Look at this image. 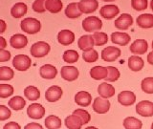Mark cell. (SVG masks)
Wrapping results in <instances>:
<instances>
[{
  "label": "cell",
  "mask_w": 153,
  "mask_h": 129,
  "mask_svg": "<svg viewBox=\"0 0 153 129\" xmlns=\"http://www.w3.org/2000/svg\"><path fill=\"white\" fill-rule=\"evenodd\" d=\"M82 59L84 61L88 62V63H92V62H95L99 59V54L96 50L90 49L82 53Z\"/></svg>",
  "instance_id": "d590c367"
},
{
  "label": "cell",
  "mask_w": 153,
  "mask_h": 129,
  "mask_svg": "<svg viewBox=\"0 0 153 129\" xmlns=\"http://www.w3.org/2000/svg\"><path fill=\"white\" fill-rule=\"evenodd\" d=\"M147 6H148L147 0H131V7L138 12H141L147 9Z\"/></svg>",
  "instance_id": "60d3db41"
},
{
  "label": "cell",
  "mask_w": 153,
  "mask_h": 129,
  "mask_svg": "<svg viewBox=\"0 0 153 129\" xmlns=\"http://www.w3.org/2000/svg\"><path fill=\"white\" fill-rule=\"evenodd\" d=\"M62 94H63V91H62L59 86L53 85L46 90L45 99L49 102H56L60 99V98L62 97Z\"/></svg>",
  "instance_id": "8fae6325"
},
{
  "label": "cell",
  "mask_w": 153,
  "mask_h": 129,
  "mask_svg": "<svg viewBox=\"0 0 153 129\" xmlns=\"http://www.w3.org/2000/svg\"><path fill=\"white\" fill-rule=\"evenodd\" d=\"M20 28L23 32L29 33V35H35V33H37L40 32L41 23L36 18L27 17L21 21Z\"/></svg>",
  "instance_id": "6da1fadb"
},
{
  "label": "cell",
  "mask_w": 153,
  "mask_h": 129,
  "mask_svg": "<svg viewBox=\"0 0 153 129\" xmlns=\"http://www.w3.org/2000/svg\"><path fill=\"white\" fill-rule=\"evenodd\" d=\"M107 71H108V75L106 76V79L104 80L105 81H109V82H114V81H117L120 76H121V73L118 68L114 66H107Z\"/></svg>",
  "instance_id": "e575fe53"
},
{
  "label": "cell",
  "mask_w": 153,
  "mask_h": 129,
  "mask_svg": "<svg viewBox=\"0 0 153 129\" xmlns=\"http://www.w3.org/2000/svg\"><path fill=\"white\" fill-rule=\"evenodd\" d=\"M81 14L82 13H81V12L79 10L78 2H72L67 5V7L65 9V16L68 18L75 19V18L79 17Z\"/></svg>",
  "instance_id": "83f0119b"
},
{
  "label": "cell",
  "mask_w": 153,
  "mask_h": 129,
  "mask_svg": "<svg viewBox=\"0 0 153 129\" xmlns=\"http://www.w3.org/2000/svg\"><path fill=\"white\" fill-rule=\"evenodd\" d=\"M78 46L81 51H87L90 49H93L95 46V41L94 37L91 35H84L79 38L78 41Z\"/></svg>",
  "instance_id": "44dd1931"
},
{
  "label": "cell",
  "mask_w": 153,
  "mask_h": 129,
  "mask_svg": "<svg viewBox=\"0 0 153 129\" xmlns=\"http://www.w3.org/2000/svg\"><path fill=\"white\" fill-rule=\"evenodd\" d=\"M11 59V52L5 49H0V62H6Z\"/></svg>",
  "instance_id": "f6af8a7d"
},
{
  "label": "cell",
  "mask_w": 153,
  "mask_h": 129,
  "mask_svg": "<svg viewBox=\"0 0 153 129\" xmlns=\"http://www.w3.org/2000/svg\"><path fill=\"white\" fill-rule=\"evenodd\" d=\"M45 126L47 129H59L61 127V119L55 115H50L45 119Z\"/></svg>",
  "instance_id": "d6a6232c"
},
{
  "label": "cell",
  "mask_w": 153,
  "mask_h": 129,
  "mask_svg": "<svg viewBox=\"0 0 153 129\" xmlns=\"http://www.w3.org/2000/svg\"><path fill=\"white\" fill-rule=\"evenodd\" d=\"M12 116V112L7 106L5 105H0V122L6 121Z\"/></svg>",
  "instance_id": "ee69618b"
},
{
  "label": "cell",
  "mask_w": 153,
  "mask_h": 129,
  "mask_svg": "<svg viewBox=\"0 0 153 129\" xmlns=\"http://www.w3.org/2000/svg\"><path fill=\"white\" fill-rule=\"evenodd\" d=\"M151 46H152V49H153V41H152V45Z\"/></svg>",
  "instance_id": "9f6ffc18"
},
{
  "label": "cell",
  "mask_w": 153,
  "mask_h": 129,
  "mask_svg": "<svg viewBox=\"0 0 153 129\" xmlns=\"http://www.w3.org/2000/svg\"><path fill=\"white\" fill-rule=\"evenodd\" d=\"M141 88L146 94H153V76L143 79L141 83Z\"/></svg>",
  "instance_id": "f35d334b"
},
{
  "label": "cell",
  "mask_w": 153,
  "mask_h": 129,
  "mask_svg": "<svg viewBox=\"0 0 153 129\" xmlns=\"http://www.w3.org/2000/svg\"><path fill=\"white\" fill-rule=\"evenodd\" d=\"M147 61L150 65H153V51L147 55Z\"/></svg>",
  "instance_id": "f907efd6"
},
{
  "label": "cell",
  "mask_w": 153,
  "mask_h": 129,
  "mask_svg": "<svg viewBox=\"0 0 153 129\" xmlns=\"http://www.w3.org/2000/svg\"><path fill=\"white\" fill-rule=\"evenodd\" d=\"M102 1H105V2H111V1H115V0H102Z\"/></svg>",
  "instance_id": "db71d44e"
},
{
  "label": "cell",
  "mask_w": 153,
  "mask_h": 129,
  "mask_svg": "<svg viewBox=\"0 0 153 129\" xmlns=\"http://www.w3.org/2000/svg\"><path fill=\"white\" fill-rule=\"evenodd\" d=\"M79 56L78 54V52L75 50H67L64 52L63 56H62L63 60L69 64L76 63V62L79 60Z\"/></svg>",
  "instance_id": "836d02e7"
},
{
  "label": "cell",
  "mask_w": 153,
  "mask_h": 129,
  "mask_svg": "<svg viewBox=\"0 0 153 129\" xmlns=\"http://www.w3.org/2000/svg\"><path fill=\"white\" fill-rule=\"evenodd\" d=\"M24 129H43L42 125L39 123H36V122H30L25 125Z\"/></svg>",
  "instance_id": "7dc6e473"
},
{
  "label": "cell",
  "mask_w": 153,
  "mask_h": 129,
  "mask_svg": "<svg viewBox=\"0 0 153 129\" xmlns=\"http://www.w3.org/2000/svg\"><path fill=\"white\" fill-rule=\"evenodd\" d=\"M108 75V71L106 67L102 66H95L92 67L90 70V76L91 78L96 80H102L105 79Z\"/></svg>",
  "instance_id": "d4e9b609"
},
{
  "label": "cell",
  "mask_w": 153,
  "mask_h": 129,
  "mask_svg": "<svg viewBox=\"0 0 153 129\" xmlns=\"http://www.w3.org/2000/svg\"><path fill=\"white\" fill-rule=\"evenodd\" d=\"M98 93L102 98L109 99L115 95V88H114L113 85L106 83V82H103V83H100L99 85Z\"/></svg>",
  "instance_id": "cb8c5ba5"
},
{
  "label": "cell",
  "mask_w": 153,
  "mask_h": 129,
  "mask_svg": "<svg viewBox=\"0 0 153 129\" xmlns=\"http://www.w3.org/2000/svg\"><path fill=\"white\" fill-rule=\"evenodd\" d=\"M120 13V9L116 5H104L102 9L100 10V14L104 19H112L117 16Z\"/></svg>",
  "instance_id": "e0dca14e"
},
{
  "label": "cell",
  "mask_w": 153,
  "mask_h": 129,
  "mask_svg": "<svg viewBox=\"0 0 153 129\" xmlns=\"http://www.w3.org/2000/svg\"><path fill=\"white\" fill-rule=\"evenodd\" d=\"M13 94V87L10 84H0V98L7 99Z\"/></svg>",
  "instance_id": "ab89813d"
},
{
  "label": "cell",
  "mask_w": 153,
  "mask_h": 129,
  "mask_svg": "<svg viewBox=\"0 0 153 129\" xmlns=\"http://www.w3.org/2000/svg\"><path fill=\"white\" fill-rule=\"evenodd\" d=\"M133 24V17L129 13L121 14L116 20H115V27L118 30L126 31Z\"/></svg>",
  "instance_id": "4fadbf2b"
},
{
  "label": "cell",
  "mask_w": 153,
  "mask_h": 129,
  "mask_svg": "<svg viewBox=\"0 0 153 129\" xmlns=\"http://www.w3.org/2000/svg\"><path fill=\"white\" fill-rule=\"evenodd\" d=\"M28 11V7L25 3L18 2L16 3L11 9V14L14 18H20L23 16H25Z\"/></svg>",
  "instance_id": "4316f807"
},
{
  "label": "cell",
  "mask_w": 153,
  "mask_h": 129,
  "mask_svg": "<svg viewBox=\"0 0 153 129\" xmlns=\"http://www.w3.org/2000/svg\"><path fill=\"white\" fill-rule=\"evenodd\" d=\"M75 40V33L70 30H61L57 33V41L63 46L71 45Z\"/></svg>",
  "instance_id": "9a60e30c"
},
{
  "label": "cell",
  "mask_w": 153,
  "mask_h": 129,
  "mask_svg": "<svg viewBox=\"0 0 153 129\" xmlns=\"http://www.w3.org/2000/svg\"><path fill=\"white\" fill-rule=\"evenodd\" d=\"M7 47V41L4 37L0 36V49H5Z\"/></svg>",
  "instance_id": "681fc988"
},
{
  "label": "cell",
  "mask_w": 153,
  "mask_h": 129,
  "mask_svg": "<svg viewBox=\"0 0 153 129\" xmlns=\"http://www.w3.org/2000/svg\"><path fill=\"white\" fill-rule=\"evenodd\" d=\"M27 115L33 119H40L45 115V108L39 103H33L27 108Z\"/></svg>",
  "instance_id": "ba28073f"
},
{
  "label": "cell",
  "mask_w": 153,
  "mask_h": 129,
  "mask_svg": "<svg viewBox=\"0 0 153 129\" xmlns=\"http://www.w3.org/2000/svg\"><path fill=\"white\" fill-rule=\"evenodd\" d=\"M73 114L76 115V116H79L81 119H82L83 124H87L90 122V119H91L90 114L84 109H80V108L79 109H76L75 111L73 112Z\"/></svg>",
  "instance_id": "b9f144b4"
},
{
  "label": "cell",
  "mask_w": 153,
  "mask_h": 129,
  "mask_svg": "<svg viewBox=\"0 0 153 129\" xmlns=\"http://www.w3.org/2000/svg\"><path fill=\"white\" fill-rule=\"evenodd\" d=\"M10 44L14 49H22L28 44V38L21 33H16L10 39Z\"/></svg>",
  "instance_id": "ffe728a7"
},
{
  "label": "cell",
  "mask_w": 153,
  "mask_h": 129,
  "mask_svg": "<svg viewBox=\"0 0 153 129\" xmlns=\"http://www.w3.org/2000/svg\"><path fill=\"white\" fill-rule=\"evenodd\" d=\"M63 4H62L61 0H46L45 2V8L48 12H50L51 13H59Z\"/></svg>",
  "instance_id": "f546056e"
},
{
  "label": "cell",
  "mask_w": 153,
  "mask_h": 129,
  "mask_svg": "<svg viewBox=\"0 0 153 129\" xmlns=\"http://www.w3.org/2000/svg\"><path fill=\"white\" fill-rule=\"evenodd\" d=\"M123 127L126 129H142L143 122L137 118L127 117L123 119Z\"/></svg>",
  "instance_id": "4dcf8cb0"
},
{
  "label": "cell",
  "mask_w": 153,
  "mask_h": 129,
  "mask_svg": "<svg viewBox=\"0 0 153 129\" xmlns=\"http://www.w3.org/2000/svg\"><path fill=\"white\" fill-rule=\"evenodd\" d=\"M65 126L68 129H80L83 125V122L79 116L72 114L65 118Z\"/></svg>",
  "instance_id": "603a6c76"
},
{
  "label": "cell",
  "mask_w": 153,
  "mask_h": 129,
  "mask_svg": "<svg viewBox=\"0 0 153 129\" xmlns=\"http://www.w3.org/2000/svg\"><path fill=\"white\" fill-rule=\"evenodd\" d=\"M24 96L29 100H36L40 98V91L36 86L30 85L24 89Z\"/></svg>",
  "instance_id": "1f68e13d"
},
{
  "label": "cell",
  "mask_w": 153,
  "mask_h": 129,
  "mask_svg": "<svg viewBox=\"0 0 153 129\" xmlns=\"http://www.w3.org/2000/svg\"><path fill=\"white\" fill-rule=\"evenodd\" d=\"M148 44L146 39H136L130 45V52L133 55H143L147 52Z\"/></svg>",
  "instance_id": "5bb4252c"
},
{
  "label": "cell",
  "mask_w": 153,
  "mask_h": 129,
  "mask_svg": "<svg viewBox=\"0 0 153 129\" xmlns=\"http://www.w3.org/2000/svg\"><path fill=\"white\" fill-rule=\"evenodd\" d=\"M85 129H98L97 127H94V126H88V127H86Z\"/></svg>",
  "instance_id": "816d5d0a"
},
{
  "label": "cell",
  "mask_w": 153,
  "mask_h": 129,
  "mask_svg": "<svg viewBox=\"0 0 153 129\" xmlns=\"http://www.w3.org/2000/svg\"><path fill=\"white\" fill-rule=\"evenodd\" d=\"M122 51L116 46H108L102 51V59L106 62L116 61L121 56Z\"/></svg>",
  "instance_id": "5b68a950"
},
{
  "label": "cell",
  "mask_w": 153,
  "mask_h": 129,
  "mask_svg": "<svg viewBox=\"0 0 153 129\" xmlns=\"http://www.w3.org/2000/svg\"><path fill=\"white\" fill-rule=\"evenodd\" d=\"M14 76V72L12 68L8 66L0 67V80H11Z\"/></svg>",
  "instance_id": "8d00e7d4"
},
{
  "label": "cell",
  "mask_w": 153,
  "mask_h": 129,
  "mask_svg": "<svg viewBox=\"0 0 153 129\" xmlns=\"http://www.w3.org/2000/svg\"><path fill=\"white\" fill-rule=\"evenodd\" d=\"M95 45L96 46H102L105 45L108 41V36L102 32H96L93 35Z\"/></svg>",
  "instance_id": "74e56055"
},
{
  "label": "cell",
  "mask_w": 153,
  "mask_h": 129,
  "mask_svg": "<svg viewBox=\"0 0 153 129\" xmlns=\"http://www.w3.org/2000/svg\"><path fill=\"white\" fill-rule=\"evenodd\" d=\"M143 66H145V62L140 56L133 55L128 59V68L133 72L141 71Z\"/></svg>",
  "instance_id": "484cf974"
},
{
  "label": "cell",
  "mask_w": 153,
  "mask_h": 129,
  "mask_svg": "<svg viewBox=\"0 0 153 129\" xmlns=\"http://www.w3.org/2000/svg\"><path fill=\"white\" fill-rule=\"evenodd\" d=\"M136 112L142 117H152L153 102L149 100H142L136 105Z\"/></svg>",
  "instance_id": "52a82bcc"
},
{
  "label": "cell",
  "mask_w": 153,
  "mask_h": 129,
  "mask_svg": "<svg viewBox=\"0 0 153 129\" xmlns=\"http://www.w3.org/2000/svg\"><path fill=\"white\" fill-rule=\"evenodd\" d=\"M78 7L81 13L90 14L97 11L99 8V2L97 0H80L78 2Z\"/></svg>",
  "instance_id": "8992f818"
},
{
  "label": "cell",
  "mask_w": 153,
  "mask_h": 129,
  "mask_svg": "<svg viewBox=\"0 0 153 129\" xmlns=\"http://www.w3.org/2000/svg\"><path fill=\"white\" fill-rule=\"evenodd\" d=\"M92 102V96L87 91H79L75 96V102L79 106H89Z\"/></svg>",
  "instance_id": "ac0fdd59"
},
{
  "label": "cell",
  "mask_w": 153,
  "mask_h": 129,
  "mask_svg": "<svg viewBox=\"0 0 153 129\" xmlns=\"http://www.w3.org/2000/svg\"><path fill=\"white\" fill-rule=\"evenodd\" d=\"M31 65L32 60L26 55H16L13 59V66L17 71H27Z\"/></svg>",
  "instance_id": "277c9868"
},
{
  "label": "cell",
  "mask_w": 153,
  "mask_h": 129,
  "mask_svg": "<svg viewBox=\"0 0 153 129\" xmlns=\"http://www.w3.org/2000/svg\"><path fill=\"white\" fill-rule=\"evenodd\" d=\"M118 102L123 106H131L136 102V95L132 91H122L118 95Z\"/></svg>",
  "instance_id": "9c48e42d"
},
{
  "label": "cell",
  "mask_w": 153,
  "mask_h": 129,
  "mask_svg": "<svg viewBox=\"0 0 153 129\" xmlns=\"http://www.w3.org/2000/svg\"><path fill=\"white\" fill-rule=\"evenodd\" d=\"M130 36L124 32H114L111 33V41L116 45L126 46L130 42Z\"/></svg>",
  "instance_id": "2e32d148"
},
{
  "label": "cell",
  "mask_w": 153,
  "mask_h": 129,
  "mask_svg": "<svg viewBox=\"0 0 153 129\" xmlns=\"http://www.w3.org/2000/svg\"><path fill=\"white\" fill-rule=\"evenodd\" d=\"M3 129H21V126L16 122H11L5 124Z\"/></svg>",
  "instance_id": "bcb514c9"
},
{
  "label": "cell",
  "mask_w": 153,
  "mask_h": 129,
  "mask_svg": "<svg viewBox=\"0 0 153 129\" xmlns=\"http://www.w3.org/2000/svg\"><path fill=\"white\" fill-rule=\"evenodd\" d=\"M8 105L14 111H19V110H22L26 105V100L20 96H14L9 100Z\"/></svg>",
  "instance_id": "f1b7e54d"
},
{
  "label": "cell",
  "mask_w": 153,
  "mask_h": 129,
  "mask_svg": "<svg viewBox=\"0 0 153 129\" xmlns=\"http://www.w3.org/2000/svg\"><path fill=\"white\" fill-rule=\"evenodd\" d=\"M7 29V24L5 22L3 19H0V35L3 33Z\"/></svg>",
  "instance_id": "c3c4849f"
},
{
  "label": "cell",
  "mask_w": 153,
  "mask_h": 129,
  "mask_svg": "<svg viewBox=\"0 0 153 129\" xmlns=\"http://www.w3.org/2000/svg\"><path fill=\"white\" fill-rule=\"evenodd\" d=\"M51 47L45 41H37L32 45L30 52L33 57H44L50 53Z\"/></svg>",
  "instance_id": "7a4b0ae2"
},
{
  "label": "cell",
  "mask_w": 153,
  "mask_h": 129,
  "mask_svg": "<svg viewBox=\"0 0 153 129\" xmlns=\"http://www.w3.org/2000/svg\"><path fill=\"white\" fill-rule=\"evenodd\" d=\"M150 8H151V10L153 11V0H151V1H150Z\"/></svg>",
  "instance_id": "f5cc1de1"
},
{
  "label": "cell",
  "mask_w": 153,
  "mask_h": 129,
  "mask_svg": "<svg viewBox=\"0 0 153 129\" xmlns=\"http://www.w3.org/2000/svg\"><path fill=\"white\" fill-rule=\"evenodd\" d=\"M110 109V102L107 99L98 97L94 99L93 110L97 114H105Z\"/></svg>",
  "instance_id": "30bf717a"
},
{
  "label": "cell",
  "mask_w": 153,
  "mask_h": 129,
  "mask_svg": "<svg viewBox=\"0 0 153 129\" xmlns=\"http://www.w3.org/2000/svg\"><path fill=\"white\" fill-rule=\"evenodd\" d=\"M45 2H46V0H36L32 5L33 11H35L36 13H44L46 11Z\"/></svg>",
  "instance_id": "7bdbcfd3"
},
{
  "label": "cell",
  "mask_w": 153,
  "mask_h": 129,
  "mask_svg": "<svg viewBox=\"0 0 153 129\" xmlns=\"http://www.w3.org/2000/svg\"><path fill=\"white\" fill-rule=\"evenodd\" d=\"M151 129H153V122H152V124H151Z\"/></svg>",
  "instance_id": "11a10c76"
},
{
  "label": "cell",
  "mask_w": 153,
  "mask_h": 129,
  "mask_svg": "<svg viewBox=\"0 0 153 129\" xmlns=\"http://www.w3.org/2000/svg\"><path fill=\"white\" fill-rule=\"evenodd\" d=\"M137 25L142 29L153 28V14L143 13L139 16L136 19Z\"/></svg>",
  "instance_id": "7402d4cb"
},
{
  "label": "cell",
  "mask_w": 153,
  "mask_h": 129,
  "mask_svg": "<svg viewBox=\"0 0 153 129\" xmlns=\"http://www.w3.org/2000/svg\"><path fill=\"white\" fill-rule=\"evenodd\" d=\"M61 78L67 81H74L79 78V72L75 66H63L60 70Z\"/></svg>",
  "instance_id": "7c38bea8"
},
{
  "label": "cell",
  "mask_w": 153,
  "mask_h": 129,
  "mask_svg": "<svg viewBox=\"0 0 153 129\" xmlns=\"http://www.w3.org/2000/svg\"><path fill=\"white\" fill-rule=\"evenodd\" d=\"M82 28L85 32L96 33L102 28V20L97 16H88L82 21Z\"/></svg>",
  "instance_id": "3957f363"
},
{
  "label": "cell",
  "mask_w": 153,
  "mask_h": 129,
  "mask_svg": "<svg viewBox=\"0 0 153 129\" xmlns=\"http://www.w3.org/2000/svg\"><path fill=\"white\" fill-rule=\"evenodd\" d=\"M39 75L42 79H55L57 75V70L54 65L51 64H44L40 67Z\"/></svg>",
  "instance_id": "d6986e66"
}]
</instances>
